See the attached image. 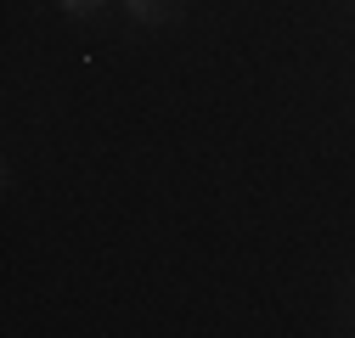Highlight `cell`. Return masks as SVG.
<instances>
[{
    "label": "cell",
    "instance_id": "3",
    "mask_svg": "<svg viewBox=\"0 0 355 338\" xmlns=\"http://www.w3.org/2000/svg\"><path fill=\"white\" fill-rule=\"evenodd\" d=\"M349 6H355V0H349Z\"/></svg>",
    "mask_w": 355,
    "mask_h": 338
},
{
    "label": "cell",
    "instance_id": "2",
    "mask_svg": "<svg viewBox=\"0 0 355 338\" xmlns=\"http://www.w3.org/2000/svg\"><path fill=\"white\" fill-rule=\"evenodd\" d=\"M57 6H62L68 17H96V12L107 6V0H57Z\"/></svg>",
    "mask_w": 355,
    "mask_h": 338
},
{
    "label": "cell",
    "instance_id": "1",
    "mask_svg": "<svg viewBox=\"0 0 355 338\" xmlns=\"http://www.w3.org/2000/svg\"><path fill=\"white\" fill-rule=\"evenodd\" d=\"M124 12L136 23H147V28H158L169 17H181V0H124Z\"/></svg>",
    "mask_w": 355,
    "mask_h": 338
}]
</instances>
